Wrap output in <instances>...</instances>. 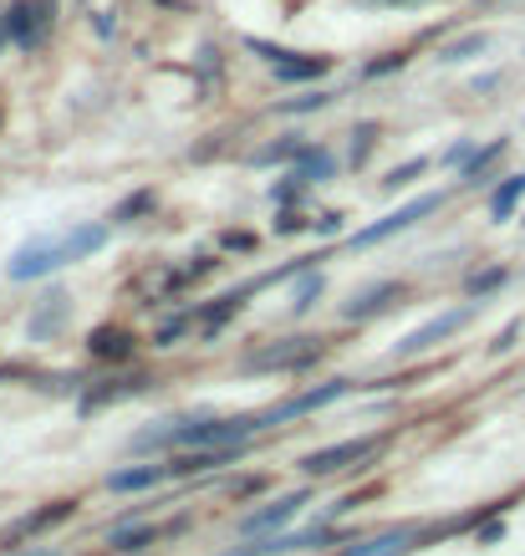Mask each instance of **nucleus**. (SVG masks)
<instances>
[{"label": "nucleus", "instance_id": "1", "mask_svg": "<svg viewBox=\"0 0 525 556\" xmlns=\"http://www.w3.org/2000/svg\"><path fill=\"white\" fill-rule=\"evenodd\" d=\"M102 245H107V225H77V230H62V236H36L11 255L5 276L11 281H36V276H51V270L72 266V261H87Z\"/></svg>", "mask_w": 525, "mask_h": 556}, {"label": "nucleus", "instance_id": "2", "mask_svg": "<svg viewBox=\"0 0 525 556\" xmlns=\"http://www.w3.org/2000/svg\"><path fill=\"white\" fill-rule=\"evenodd\" d=\"M245 47L266 62V67L281 77V83H317L326 67H332V56H311V51H291V47H276V41H260V36H245Z\"/></svg>", "mask_w": 525, "mask_h": 556}, {"label": "nucleus", "instance_id": "3", "mask_svg": "<svg viewBox=\"0 0 525 556\" xmlns=\"http://www.w3.org/2000/svg\"><path fill=\"white\" fill-rule=\"evenodd\" d=\"M377 444H383V439H342V444L311 450V455L302 459V470L326 480V475H342V470H353V465H368V459L377 455Z\"/></svg>", "mask_w": 525, "mask_h": 556}, {"label": "nucleus", "instance_id": "4", "mask_svg": "<svg viewBox=\"0 0 525 556\" xmlns=\"http://www.w3.org/2000/svg\"><path fill=\"white\" fill-rule=\"evenodd\" d=\"M439 204H444V194H419V200L398 204V210H393V215H383L377 225H368V230H357L353 245H362V251H368V245H383L388 236H398V230H408V225H419L424 215H434Z\"/></svg>", "mask_w": 525, "mask_h": 556}, {"label": "nucleus", "instance_id": "5", "mask_svg": "<svg viewBox=\"0 0 525 556\" xmlns=\"http://www.w3.org/2000/svg\"><path fill=\"white\" fill-rule=\"evenodd\" d=\"M475 317V306H454V312H444V317H434V321H424V327H413L398 348H393V357H419V353H428V348H439V342H449L464 327V321Z\"/></svg>", "mask_w": 525, "mask_h": 556}, {"label": "nucleus", "instance_id": "6", "mask_svg": "<svg viewBox=\"0 0 525 556\" xmlns=\"http://www.w3.org/2000/svg\"><path fill=\"white\" fill-rule=\"evenodd\" d=\"M0 26H5V36H11L16 47H41L51 31V5L47 0H16V5L0 16Z\"/></svg>", "mask_w": 525, "mask_h": 556}, {"label": "nucleus", "instance_id": "7", "mask_svg": "<svg viewBox=\"0 0 525 556\" xmlns=\"http://www.w3.org/2000/svg\"><path fill=\"white\" fill-rule=\"evenodd\" d=\"M347 393H353V383H347V378H332V383H322V388H306V393H296V399H286V404L266 408L260 419H266V429H271V424H286V419H302V414H317V408L337 404V399H347Z\"/></svg>", "mask_w": 525, "mask_h": 556}, {"label": "nucleus", "instance_id": "8", "mask_svg": "<svg viewBox=\"0 0 525 556\" xmlns=\"http://www.w3.org/2000/svg\"><path fill=\"white\" fill-rule=\"evenodd\" d=\"M424 541V526H388V531H377V536H368V541H353L342 556H404V552H413Z\"/></svg>", "mask_w": 525, "mask_h": 556}, {"label": "nucleus", "instance_id": "9", "mask_svg": "<svg viewBox=\"0 0 525 556\" xmlns=\"http://www.w3.org/2000/svg\"><path fill=\"white\" fill-rule=\"evenodd\" d=\"M322 357V342L317 338H286L276 342V348H260V353L251 357V368H306V363H317Z\"/></svg>", "mask_w": 525, "mask_h": 556}, {"label": "nucleus", "instance_id": "10", "mask_svg": "<svg viewBox=\"0 0 525 556\" xmlns=\"http://www.w3.org/2000/svg\"><path fill=\"white\" fill-rule=\"evenodd\" d=\"M398 296H404V287H398V281H377V287H368L362 296H353V302L342 306V317H347V321H368V317H377V312H388Z\"/></svg>", "mask_w": 525, "mask_h": 556}, {"label": "nucleus", "instance_id": "11", "mask_svg": "<svg viewBox=\"0 0 525 556\" xmlns=\"http://www.w3.org/2000/svg\"><path fill=\"white\" fill-rule=\"evenodd\" d=\"M72 510H77L72 501H51V506L31 510V516H21V521L5 531V546H11V541H26V536H41V531H51V526H62Z\"/></svg>", "mask_w": 525, "mask_h": 556}, {"label": "nucleus", "instance_id": "12", "mask_svg": "<svg viewBox=\"0 0 525 556\" xmlns=\"http://www.w3.org/2000/svg\"><path fill=\"white\" fill-rule=\"evenodd\" d=\"M302 506H306V490H291V495H281L276 506H266V510H255V516H245V521H240V531H245V536H255V531H276V526H286Z\"/></svg>", "mask_w": 525, "mask_h": 556}, {"label": "nucleus", "instance_id": "13", "mask_svg": "<svg viewBox=\"0 0 525 556\" xmlns=\"http://www.w3.org/2000/svg\"><path fill=\"white\" fill-rule=\"evenodd\" d=\"M158 480H169V465H133V470L107 475V490H118V495H133V490H153Z\"/></svg>", "mask_w": 525, "mask_h": 556}, {"label": "nucleus", "instance_id": "14", "mask_svg": "<svg viewBox=\"0 0 525 556\" xmlns=\"http://www.w3.org/2000/svg\"><path fill=\"white\" fill-rule=\"evenodd\" d=\"M251 291H255V287H240V291H230V296H220V302H215V306H204V312H200L204 332H220L225 321H230V317H235V312H240V306L251 302Z\"/></svg>", "mask_w": 525, "mask_h": 556}, {"label": "nucleus", "instance_id": "15", "mask_svg": "<svg viewBox=\"0 0 525 556\" xmlns=\"http://www.w3.org/2000/svg\"><path fill=\"white\" fill-rule=\"evenodd\" d=\"M92 353H98V357H113V363H123V357L133 353V338H128L123 327H98V332H92Z\"/></svg>", "mask_w": 525, "mask_h": 556}, {"label": "nucleus", "instance_id": "16", "mask_svg": "<svg viewBox=\"0 0 525 556\" xmlns=\"http://www.w3.org/2000/svg\"><path fill=\"white\" fill-rule=\"evenodd\" d=\"M521 200H525V174H510L505 185L490 194V219H510Z\"/></svg>", "mask_w": 525, "mask_h": 556}, {"label": "nucleus", "instance_id": "17", "mask_svg": "<svg viewBox=\"0 0 525 556\" xmlns=\"http://www.w3.org/2000/svg\"><path fill=\"white\" fill-rule=\"evenodd\" d=\"M128 393H143V378H123V383H107V388H92L82 399V408H102V404H118Z\"/></svg>", "mask_w": 525, "mask_h": 556}, {"label": "nucleus", "instance_id": "18", "mask_svg": "<svg viewBox=\"0 0 525 556\" xmlns=\"http://www.w3.org/2000/svg\"><path fill=\"white\" fill-rule=\"evenodd\" d=\"M158 541V526H118L113 531V552H143Z\"/></svg>", "mask_w": 525, "mask_h": 556}, {"label": "nucleus", "instance_id": "19", "mask_svg": "<svg viewBox=\"0 0 525 556\" xmlns=\"http://www.w3.org/2000/svg\"><path fill=\"white\" fill-rule=\"evenodd\" d=\"M326 174H332V159H326V153H306L302 149V169H296V179H302V185H322Z\"/></svg>", "mask_w": 525, "mask_h": 556}, {"label": "nucleus", "instance_id": "20", "mask_svg": "<svg viewBox=\"0 0 525 556\" xmlns=\"http://www.w3.org/2000/svg\"><path fill=\"white\" fill-rule=\"evenodd\" d=\"M505 281H510V270H505V266L475 270V276H470V296H490V291H500Z\"/></svg>", "mask_w": 525, "mask_h": 556}, {"label": "nucleus", "instance_id": "21", "mask_svg": "<svg viewBox=\"0 0 525 556\" xmlns=\"http://www.w3.org/2000/svg\"><path fill=\"white\" fill-rule=\"evenodd\" d=\"M317 296H322V270H306L302 287H296V312H311Z\"/></svg>", "mask_w": 525, "mask_h": 556}, {"label": "nucleus", "instance_id": "22", "mask_svg": "<svg viewBox=\"0 0 525 556\" xmlns=\"http://www.w3.org/2000/svg\"><path fill=\"white\" fill-rule=\"evenodd\" d=\"M424 169H428V159H408L404 169H393L388 179H383V189H408V185H413V179H419Z\"/></svg>", "mask_w": 525, "mask_h": 556}, {"label": "nucleus", "instance_id": "23", "mask_svg": "<svg viewBox=\"0 0 525 556\" xmlns=\"http://www.w3.org/2000/svg\"><path fill=\"white\" fill-rule=\"evenodd\" d=\"M373 138H377L373 123H357V134H353V164H368V153H373Z\"/></svg>", "mask_w": 525, "mask_h": 556}, {"label": "nucleus", "instance_id": "24", "mask_svg": "<svg viewBox=\"0 0 525 556\" xmlns=\"http://www.w3.org/2000/svg\"><path fill=\"white\" fill-rule=\"evenodd\" d=\"M475 51H485V36H464L459 47H449V51H444V62H470Z\"/></svg>", "mask_w": 525, "mask_h": 556}, {"label": "nucleus", "instance_id": "25", "mask_svg": "<svg viewBox=\"0 0 525 556\" xmlns=\"http://www.w3.org/2000/svg\"><path fill=\"white\" fill-rule=\"evenodd\" d=\"M500 153H505V143H490L485 153H475V164H470V179H475V185L485 179V174H490V164L500 159Z\"/></svg>", "mask_w": 525, "mask_h": 556}, {"label": "nucleus", "instance_id": "26", "mask_svg": "<svg viewBox=\"0 0 525 556\" xmlns=\"http://www.w3.org/2000/svg\"><path fill=\"white\" fill-rule=\"evenodd\" d=\"M149 204H153V194L143 189V194H133V200H123V204H118V215H113V219H118V225H128V219H133L138 210H149Z\"/></svg>", "mask_w": 525, "mask_h": 556}, {"label": "nucleus", "instance_id": "27", "mask_svg": "<svg viewBox=\"0 0 525 556\" xmlns=\"http://www.w3.org/2000/svg\"><path fill=\"white\" fill-rule=\"evenodd\" d=\"M296 153H302V143H271V149H260L255 159H260V164H276V159H296Z\"/></svg>", "mask_w": 525, "mask_h": 556}, {"label": "nucleus", "instance_id": "28", "mask_svg": "<svg viewBox=\"0 0 525 556\" xmlns=\"http://www.w3.org/2000/svg\"><path fill=\"white\" fill-rule=\"evenodd\" d=\"M311 219H302V215H281L276 219V236H296V230H306Z\"/></svg>", "mask_w": 525, "mask_h": 556}, {"label": "nucleus", "instance_id": "29", "mask_svg": "<svg viewBox=\"0 0 525 556\" xmlns=\"http://www.w3.org/2000/svg\"><path fill=\"white\" fill-rule=\"evenodd\" d=\"M515 338H521V321H510L505 332L495 338V353H510V348H515Z\"/></svg>", "mask_w": 525, "mask_h": 556}, {"label": "nucleus", "instance_id": "30", "mask_svg": "<svg viewBox=\"0 0 525 556\" xmlns=\"http://www.w3.org/2000/svg\"><path fill=\"white\" fill-rule=\"evenodd\" d=\"M225 245H230V251H251L255 240H251V236H235V230H230V236H225Z\"/></svg>", "mask_w": 525, "mask_h": 556}, {"label": "nucleus", "instance_id": "31", "mask_svg": "<svg viewBox=\"0 0 525 556\" xmlns=\"http://www.w3.org/2000/svg\"><path fill=\"white\" fill-rule=\"evenodd\" d=\"M0 41H5V26H0Z\"/></svg>", "mask_w": 525, "mask_h": 556}]
</instances>
